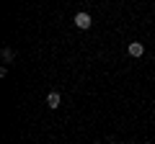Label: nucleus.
<instances>
[{
    "mask_svg": "<svg viewBox=\"0 0 155 144\" xmlns=\"http://www.w3.org/2000/svg\"><path fill=\"white\" fill-rule=\"evenodd\" d=\"M13 57H16V54H13V49H8V46H5V49H3V62H13Z\"/></svg>",
    "mask_w": 155,
    "mask_h": 144,
    "instance_id": "nucleus-4",
    "label": "nucleus"
},
{
    "mask_svg": "<svg viewBox=\"0 0 155 144\" xmlns=\"http://www.w3.org/2000/svg\"><path fill=\"white\" fill-rule=\"evenodd\" d=\"M91 23H93V21H91L88 13H83V11L75 13V26H78V28H83V31H85V28H91Z\"/></svg>",
    "mask_w": 155,
    "mask_h": 144,
    "instance_id": "nucleus-1",
    "label": "nucleus"
},
{
    "mask_svg": "<svg viewBox=\"0 0 155 144\" xmlns=\"http://www.w3.org/2000/svg\"><path fill=\"white\" fill-rule=\"evenodd\" d=\"M127 52H129V57H142L145 54V46L140 44V41H132V44L127 46Z\"/></svg>",
    "mask_w": 155,
    "mask_h": 144,
    "instance_id": "nucleus-2",
    "label": "nucleus"
},
{
    "mask_svg": "<svg viewBox=\"0 0 155 144\" xmlns=\"http://www.w3.org/2000/svg\"><path fill=\"white\" fill-rule=\"evenodd\" d=\"M60 103H62L60 93H54V90H52V93L47 95V105H49V108H60Z\"/></svg>",
    "mask_w": 155,
    "mask_h": 144,
    "instance_id": "nucleus-3",
    "label": "nucleus"
}]
</instances>
